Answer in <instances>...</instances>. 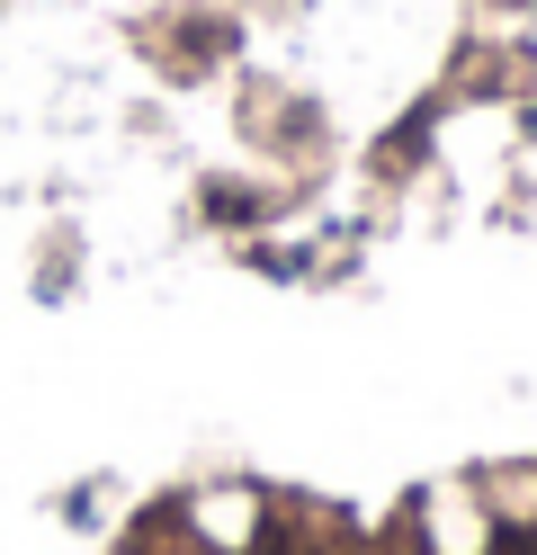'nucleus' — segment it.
<instances>
[{"instance_id":"1","label":"nucleus","mask_w":537,"mask_h":555,"mask_svg":"<svg viewBox=\"0 0 537 555\" xmlns=\"http://www.w3.org/2000/svg\"><path fill=\"white\" fill-rule=\"evenodd\" d=\"M493 555H537V529H501V538H493Z\"/></svg>"}]
</instances>
